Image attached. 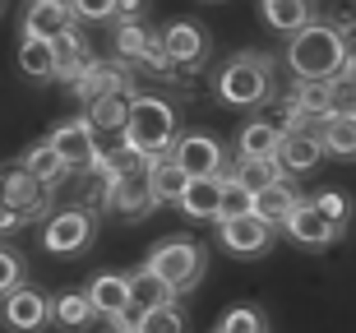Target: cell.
<instances>
[{
	"instance_id": "8fae6325",
	"label": "cell",
	"mask_w": 356,
	"mask_h": 333,
	"mask_svg": "<svg viewBox=\"0 0 356 333\" xmlns=\"http://www.w3.org/2000/svg\"><path fill=\"white\" fill-rule=\"evenodd\" d=\"M19 28H24V38L60 42L70 28H79V14L70 0H28L24 14H19Z\"/></svg>"
},
{
	"instance_id": "ba28073f",
	"label": "cell",
	"mask_w": 356,
	"mask_h": 333,
	"mask_svg": "<svg viewBox=\"0 0 356 333\" xmlns=\"http://www.w3.org/2000/svg\"><path fill=\"white\" fill-rule=\"evenodd\" d=\"M47 139L60 148V158L70 162V172H83V167H92V162L106 153V148L97 144V125H92L88 116H70V120H60V125H56Z\"/></svg>"
},
{
	"instance_id": "5bb4252c",
	"label": "cell",
	"mask_w": 356,
	"mask_h": 333,
	"mask_svg": "<svg viewBox=\"0 0 356 333\" xmlns=\"http://www.w3.org/2000/svg\"><path fill=\"white\" fill-rule=\"evenodd\" d=\"M329 158V148L319 139L315 125H305V130H287L282 134V144H277V162H282V172L287 176H310L319 172V162Z\"/></svg>"
},
{
	"instance_id": "e575fe53",
	"label": "cell",
	"mask_w": 356,
	"mask_h": 333,
	"mask_svg": "<svg viewBox=\"0 0 356 333\" xmlns=\"http://www.w3.org/2000/svg\"><path fill=\"white\" fill-rule=\"evenodd\" d=\"M28 222H33V218L19 213V209H0V232H10V236H14V232H24Z\"/></svg>"
},
{
	"instance_id": "83f0119b",
	"label": "cell",
	"mask_w": 356,
	"mask_h": 333,
	"mask_svg": "<svg viewBox=\"0 0 356 333\" xmlns=\"http://www.w3.org/2000/svg\"><path fill=\"white\" fill-rule=\"evenodd\" d=\"M92 320H102V315H97V306H92L88 287H83V292H60L56 296V324H60V329L83 333Z\"/></svg>"
},
{
	"instance_id": "d6986e66",
	"label": "cell",
	"mask_w": 356,
	"mask_h": 333,
	"mask_svg": "<svg viewBox=\"0 0 356 333\" xmlns=\"http://www.w3.org/2000/svg\"><path fill=\"white\" fill-rule=\"evenodd\" d=\"M259 19H264L273 33L291 38V33H301L305 24H315V0H259Z\"/></svg>"
},
{
	"instance_id": "7402d4cb",
	"label": "cell",
	"mask_w": 356,
	"mask_h": 333,
	"mask_svg": "<svg viewBox=\"0 0 356 333\" xmlns=\"http://www.w3.org/2000/svg\"><path fill=\"white\" fill-rule=\"evenodd\" d=\"M232 181H241V186L245 190H254V195H259V190L264 186H273V181H282V162H277V153H268V158H254V153H236V162H232Z\"/></svg>"
},
{
	"instance_id": "277c9868",
	"label": "cell",
	"mask_w": 356,
	"mask_h": 333,
	"mask_svg": "<svg viewBox=\"0 0 356 333\" xmlns=\"http://www.w3.org/2000/svg\"><path fill=\"white\" fill-rule=\"evenodd\" d=\"M144 264L153 268V273H162V278L185 296V292H195L199 282H204V273H209V250H204L195 236H167L148 250Z\"/></svg>"
},
{
	"instance_id": "6da1fadb",
	"label": "cell",
	"mask_w": 356,
	"mask_h": 333,
	"mask_svg": "<svg viewBox=\"0 0 356 333\" xmlns=\"http://www.w3.org/2000/svg\"><path fill=\"white\" fill-rule=\"evenodd\" d=\"M282 60H287L291 79H338V74L347 70V60H352V42H347L333 24L315 19V24H305L301 33L287 38Z\"/></svg>"
},
{
	"instance_id": "603a6c76",
	"label": "cell",
	"mask_w": 356,
	"mask_h": 333,
	"mask_svg": "<svg viewBox=\"0 0 356 333\" xmlns=\"http://www.w3.org/2000/svg\"><path fill=\"white\" fill-rule=\"evenodd\" d=\"M134 97H139V93H106V97H97L83 116L97 125V134H125L130 111H134Z\"/></svg>"
},
{
	"instance_id": "1f68e13d",
	"label": "cell",
	"mask_w": 356,
	"mask_h": 333,
	"mask_svg": "<svg viewBox=\"0 0 356 333\" xmlns=\"http://www.w3.org/2000/svg\"><path fill=\"white\" fill-rule=\"evenodd\" d=\"M254 209V190H245L241 181H232L227 176V195H222V218H241V213H250ZM218 218V222H222Z\"/></svg>"
},
{
	"instance_id": "52a82bcc",
	"label": "cell",
	"mask_w": 356,
	"mask_h": 333,
	"mask_svg": "<svg viewBox=\"0 0 356 333\" xmlns=\"http://www.w3.org/2000/svg\"><path fill=\"white\" fill-rule=\"evenodd\" d=\"M273 232L277 227L268 222L264 213H241V218H222L218 222V241H222V250L241 254V259H254V254H264L273 245Z\"/></svg>"
},
{
	"instance_id": "ffe728a7",
	"label": "cell",
	"mask_w": 356,
	"mask_h": 333,
	"mask_svg": "<svg viewBox=\"0 0 356 333\" xmlns=\"http://www.w3.org/2000/svg\"><path fill=\"white\" fill-rule=\"evenodd\" d=\"M148 181H153V195H158V204H181L195 176L185 172L172 153H162V158H153V167H148Z\"/></svg>"
},
{
	"instance_id": "e0dca14e",
	"label": "cell",
	"mask_w": 356,
	"mask_h": 333,
	"mask_svg": "<svg viewBox=\"0 0 356 333\" xmlns=\"http://www.w3.org/2000/svg\"><path fill=\"white\" fill-rule=\"evenodd\" d=\"M222 195H227V176H195L176 209L190 222H218L222 218Z\"/></svg>"
},
{
	"instance_id": "74e56055",
	"label": "cell",
	"mask_w": 356,
	"mask_h": 333,
	"mask_svg": "<svg viewBox=\"0 0 356 333\" xmlns=\"http://www.w3.org/2000/svg\"><path fill=\"white\" fill-rule=\"evenodd\" d=\"M111 333H144V329H139L134 320H125V324H111Z\"/></svg>"
},
{
	"instance_id": "8992f818",
	"label": "cell",
	"mask_w": 356,
	"mask_h": 333,
	"mask_svg": "<svg viewBox=\"0 0 356 333\" xmlns=\"http://www.w3.org/2000/svg\"><path fill=\"white\" fill-rule=\"evenodd\" d=\"M0 200H5V209H19V213H28L33 222L56 213V186L38 181V176L28 172V167H19V162H14V167H5Z\"/></svg>"
},
{
	"instance_id": "5b68a950",
	"label": "cell",
	"mask_w": 356,
	"mask_h": 333,
	"mask_svg": "<svg viewBox=\"0 0 356 333\" xmlns=\"http://www.w3.org/2000/svg\"><path fill=\"white\" fill-rule=\"evenodd\" d=\"M97 236V209L88 204H74V209H56L42 227V250L56 254V259H70V254H83Z\"/></svg>"
},
{
	"instance_id": "d590c367",
	"label": "cell",
	"mask_w": 356,
	"mask_h": 333,
	"mask_svg": "<svg viewBox=\"0 0 356 333\" xmlns=\"http://www.w3.org/2000/svg\"><path fill=\"white\" fill-rule=\"evenodd\" d=\"M148 0H116V24H125V19H144Z\"/></svg>"
},
{
	"instance_id": "484cf974",
	"label": "cell",
	"mask_w": 356,
	"mask_h": 333,
	"mask_svg": "<svg viewBox=\"0 0 356 333\" xmlns=\"http://www.w3.org/2000/svg\"><path fill=\"white\" fill-rule=\"evenodd\" d=\"M282 125L277 120H264V116H254L245 120L236 130V153H254V158H268V153H277V144H282Z\"/></svg>"
},
{
	"instance_id": "7c38bea8",
	"label": "cell",
	"mask_w": 356,
	"mask_h": 333,
	"mask_svg": "<svg viewBox=\"0 0 356 333\" xmlns=\"http://www.w3.org/2000/svg\"><path fill=\"white\" fill-rule=\"evenodd\" d=\"M162 42H167V56L176 60V70H199L213 51L209 28L195 24V19H172V24L162 28Z\"/></svg>"
},
{
	"instance_id": "9c48e42d",
	"label": "cell",
	"mask_w": 356,
	"mask_h": 333,
	"mask_svg": "<svg viewBox=\"0 0 356 333\" xmlns=\"http://www.w3.org/2000/svg\"><path fill=\"white\" fill-rule=\"evenodd\" d=\"M5 324L14 333H42L47 324H56V296H47L42 287H14L5 296Z\"/></svg>"
},
{
	"instance_id": "9a60e30c",
	"label": "cell",
	"mask_w": 356,
	"mask_h": 333,
	"mask_svg": "<svg viewBox=\"0 0 356 333\" xmlns=\"http://www.w3.org/2000/svg\"><path fill=\"white\" fill-rule=\"evenodd\" d=\"M282 232H287L296 245H305V250H324V245H333V241L343 236L315 200H301V204H296V209H291V218L282 222Z\"/></svg>"
},
{
	"instance_id": "4dcf8cb0",
	"label": "cell",
	"mask_w": 356,
	"mask_h": 333,
	"mask_svg": "<svg viewBox=\"0 0 356 333\" xmlns=\"http://www.w3.org/2000/svg\"><path fill=\"white\" fill-rule=\"evenodd\" d=\"M218 333H268V329H264V315L254 306H232L218 320Z\"/></svg>"
},
{
	"instance_id": "7a4b0ae2",
	"label": "cell",
	"mask_w": 356,
	"mask_h": 333,
	"mask_svg": "<svg viewBox=\"0 0 356 333\" xmlns=\"http://www.w3.org/2000/svg\"><path fill=\"white\" fill-rule=\"evenodd\" d=\"M213 97L236 111H254L273 97V60L259 51H241L218 65L213 74Z\"/></svg>"
},
{
	"instance_id": "f35d334b",
	"label": "cell",
	"mask_w": 356,
	"mask_h": 333,
	"mask_svg": "<svg viewBox=\"0 0 356 333\" xmlns=\"http://www.w3.org/2000/svg\"><path fill=\"white\" fill-rule=\"evenodd\" d=\"M347 79H356V51H352V60H347V70H343Z\"/></svg>"
},
{
	"instance_id": "ac0fdd59",
	"label": "cell",
	"mask_w": 356,
	"mask_h": 333,
	"mask_svg": "<svg viewBox=\"0 0 356 333\" xmlns=\"http://www.w3.org/2000/svg\"><path fill=\"white\" fill-rule=\"evenodd\" d=\"M19 70L38 83H56L60 79V47L47 38H24L19 42Z\"/></svg>"
},
{
	"instance_id": "f546056e",
	"label": "cell",
	"mask_w": 356,
	"mask_h": 333,
	"mask_svg": "<svg viewBox=\"0 0 356 333\" xmlns=\"http://www.w3.org/2000/svg\"><path fill=\"white\" fill-rule=\"evenodd\" d=\"M310 200L329 213V222L338 227V232H347V222H352V213H356V200L347 195V190H319V195H310Z\"/></svg>"
},
{
	"instance_id": "8d00e7d4",
	"label": "cell",
	"mask_w": 356,
	"mask_h": 333,
	"mask_svg": "<svg viewBox=\"0 0 356 333\" xmlns=\"http://www.w3.org/2000/svg\"><path fill=\"white\" fill-rule=\"evenodd\" d=\"M329 24L338 28V33H343L347 42H356V10H338V14L329 19Z\"/></svg>"
},
{
	"instance_id": "d6a6232c",
	"label": "cell",
	"mask_w": 356,
	"mask_h": 333,
	"mask_svg": "<svg viewBox=\"0 0 356 333\" xmlns=\"http://www.w3.org/2000/svg\"><path fill=\"white\" fill-rule=\"evenodd\" d=\"M14 287H24V254L5 245V250H0V292L10 296Z\"/></svg>"
},
{
	"instance_id": "f1b7e54d",
	"label": "cell",
	"mask_w": 356,
	"mask_h": 333,
	"mask_svg": "<svg viewBox=\"0 0 356 333\" xmlns=\"http://www.w3.org/2000/svg\"><path fill=\"white\" fill-rule=\"evenodd\" d=\"M134 324L144 333H185V315H181V306H153V310H144V315H134Z\"/></svg>"
},
{
	"instance_id": "d4e9b609",
	"label": "cell",
	"mask_w": 356,
	"mask_h": 333,
	"mask_svg": "<svg viewBox=\"0 0 356 333\" xmlns=\"http://www.w3.org/2000/svg\"><path fill=\"white\" fill-rule=\"evenodd\" d=\"M324 148H329V158L338 162H356V111H338V116L319 120L315 125Z\"/></svg>"
},
{
	"instance_id": "4316f807",
	"label": "cell",
	"mask_w": 356,
	"mask_h": 333,
	"mask_svg": "<svg viewBox=\"0 0 356 333\" xmlns=\"http://www.w3.org/2000/svg\"><path fill=\"white\" fill-rule=\"evenodd\" d=\"M301 204V195L291 190V176H282V181H273V186H264L259 195H254V213H264L268 222L282 232V222L291 218V209Z\"/></svg>"
},
{
	"instance_id": "cb8c5ba5",
	"label": "cell",
	"mask_w": 356,
	"mask_h": 333,
	"mask_svg": "<svg viewBox=\"0 0 356 333\" xmlns=\"http://www.w3.org/2000/svg\"><path fill=\"white\" fill-rule=\"evenodd\" d=\"M19 167H28V172L38 176V181H47V186H60L70 172V162L60 158V148L51 144V139H38L33 148H24V158H19Z\"/></svg>"
},
{
	"instance_id": "44dd1931",
	"label": "cell",
	"mask_w": 356,
	"mask_h": 333,
	"mask_svg": "<svg viewBox=\"0 0 356 333\" xmlns=\"http://www.w3.org/2000/svg\"><path fill=\"white\" fill-rule=\"evenodd\" d=\"M130 292H134V315H144V310H153V306H172L176 296H181L172 282L162 278V273H153L148 264H139L130 273Z\"/></svg>"
},
{
	"instance_id": "30bf717a",
	"label": "cell",
	"mask_w": 356,
	"mask_h": 333,
	"mask_svg": "<svg viewBox=\"0 0 356 333\" xmlns=\"http://www.w3.org/2000/svg\"><path fill=\"white\" fill-rule=\"evenodd\" d=\"M153 167V162H148ZM144 172H116V186H111V200H106V213L125 218V222H139L158 209V195H153V181Z\"/></svg>"
},
{
	"instance_id": "3957f363",
	"label": "cell",
	"mask_w": 356,
	"mask_h": 333,
	"mask_svg": "<svg viewBox=\"0 0 356 333\" xmlns=\"http://www.w3.org/2000/svg\"><path fill=\"white\" fill-rule=\"evenodd\" d=\"M120 139L130 148H139V153H148V158L172 153V144L181 139V130H176V107L158 93H139L134 97V111H130V125H125Z\"/></svg>"
},
{
	"instance_id": "4fadbf2b",
	"label": "cell",
	"mask_w": 356,
	"mask_h": 333,
	"mask_svg": "<svg viewBox=\"0 0 356 333\" xmlns=\"http://www.w3.org/2000/svg\"><path fill=\"white\" fill-rule=\"evenodd\" d=\"M172 158L181 162L190 176H222L227 167V148L213 139L209 130H185L172 144Z\"/></svg>"
},
{
	"instance_id": "836d02e7",
	"label": "cell",
	"mask_w": 356,
	"mask_h": 333,
	"mask_svg": "<svg viewBox=\"0 0 356 333\" xmlns=\"http://www.w3.org/2000/svg\"><path fill=\"white\" fill-rule=\"evenodd\" d=\"M83 24H116V0H70Z\"/></svg>"
},
{
	"instance_id": "2e32d148",
	"label": "cell",
	"mask_w": 356,
	"mask_h": 333,
	"mask_svg": "<svg viewBox=\"0 0 356 333\" xmlns=\"http://www.w3.org/2000/svg\"><path fill=\"white\" fill-rule=\"evenodd\" d=\"M88 296H92V306H97V315H102L106 324H125V320H134L130 273H97V278L88 282Z\"/></svg>"
}]
</instances>
